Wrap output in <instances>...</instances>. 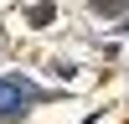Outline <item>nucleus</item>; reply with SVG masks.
Instances as JSON below:
<instances>
[{"label":"nucleus","instance_id":"1","mask_svg":"<svg viewBox=\"0 0 129 124\" xmlns=\"http://www.w3.org/2000/svg\"><path fill=\"white\" fill-rule=\"evenodd\" d=\"M41 98H47V93H41L31 78H16V72L0 78V119H16V114H26L31 103H41Z\"/></svg>","mask_w":129,"mask_h":124},{"label":"nucleus","instance_id":"2","mask_svg":"<svg viewBox=\"0 0 129 124\" xmlns=\"http://www.w3.org/2000/svg\"><path fill=\"white\" fill-rule=\"evenodd\" d=\"M93 10L103 21H129V0H93Z\"/></svg>","mask_w":129,"mask_h":124}]
</instances>
